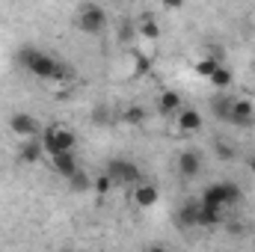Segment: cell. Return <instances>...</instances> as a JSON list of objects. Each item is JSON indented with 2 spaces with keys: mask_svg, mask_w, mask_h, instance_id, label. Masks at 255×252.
Masks as SVG:
<instances>
[{
  "mask_svg": "<svg viewBox=\"0 0 255 252\" xmlns=\"http://www.w3.org/2000/svg\"><path fill=\"white\" fill-rule=\"evenodd\" d=\"M18 65H21L24 71H30V74L42 77V80H57V83L71 80V68L65 63H60L57 57L39 51V48H24V51L18 54Z\"/></svg>",
  "mask_w": 255,
  "mask_h": 252,
  "instance_id": "1",
  "label": "cell"
},
{
  "mask_svg": "<svg viewBox=\"0 0 255 252\" xmlns=\"http://www.w3.org/2000/svg\"><path fill=\"white\" fill-rule=\"evenodd\" d=\"M74 133L68 127H48L42 130V145H45V154H60V151H74Z\"/></svg>",
  "mask_w": 255,
  "mask_h": 252,
  "instance_id": "2",
  "label": "cell"
},
{
  "mask_svg": "<svg viewBox=\"0 0 255 252\" xmlns=\"http://www.w3.org/2000/svg\"><path fill=\"white\" fill-rule=\"evenodd\" d=\"M77 27H80L83 33H89V36L101 33V30L107 27V15H104V9H101L98 3H83V6L77 9Z\"/></svg>",
  "mask_w": 255,
  "mask_h": 252,
  "instance_id": "3",
  "label": "cell"
},
{
  "mask_svg": "<svg viewBox=\"0 0 255 252\" xmlns=\"http://www.w3.org/2000/svg\"><path fill=\"white\" fill-rule=\"evenodd\" d=\"M107 175L113 178V184H136L139 181V169H136V163H130L125 157H113L110 163H107Z\"/></svg>",
  "mask_w": 255,
  "mask_h": 252,
  "instance_id": "4",
  "label": "cell"
},
{
  "mask_svg": "<svg viewBox=\"0 0 255 252\" xmlns=\"http://www.w3.org/2000/svg\"><path fill=\"white\" fill-rule=\"evenodd\" d=\"M9 127H12V133H18V136H24V139H30V136H39V133H42L39 119H36V116H30V113H12V116H9Z\"/></svg>",
  "mask_w": 255,
  "mask_h": 252,
  "instance_id": "5",
  "label": "cell"
},
{
  "mask_svg": "<svg viewBox=\"0 0 255 252\" xmlns=\"http://www.w3.org/2000/svg\"><path fill=\"white\" fill-rule=\"evenodd\" d=\"M253 116H255V104L250 98H241V101H232V110H229V122L232 125H253Z\"/></svg>",
  "mask_w": 255,
  "mask_h": 252,
  "instance_id": "6",
  "label": "cell"
},
{
  "mask_svg": "<svg viewBox=\"0 0 255 252\" xmlns=\"http://www.w3.org/2000/svg\"><path fill=\"white\" fill-rule=\"evenodd\" d=\"M157 199H160V190L154 187L151 181H136V187H133V202L139 205V208H151V205H157Z\"/></svg>",
  "mask_w": 255,
  "mask_h": 252,
  "instance_id": "7",
  "label": "cell"
},
{
  "mask_svg": "<svg viewBox=\"0 0 255 252\" xmlns=\"http://www.w3.org/2000/svg\"><path fill=\"white\" fill-rule=\"evenodd\" d=\"M178 172H181L184 178H196V175L202 172V154H199V151H184V154L178 157Z\"/></svg>",
  "mask_w": 255,
  "mask_h": 252,
  "instance_id": "8",
  "label": "cell"
},
{
  "mask_svg": "<svg viewBox=\"0 0 255 252\" xmlns=\"http://www.w3.org/2000/svg\"><path fill=\"white\" fill-rule=\"evenodd\" d=\"M202 127V113L193 110V107H181L178 110V130L181 133H196Z\"/></svg>",
  "mask_w": 255,
  "mask_h": 252,
  "instance_id": "9",
  "label": "cell"
},
{
  "mask_svg": "<svg viewBox=\"0 0 255 252\" xmlns=\"http://www.w3.org/2000/svg\"><path fill=\"white\" fill-rule=\"evenodd\" d=\"M51 163H54V169L65 175V178H71L74 172H77V157H74V151H60V154H51Z\"/></svg>",
  "mask_w": 255,
  "mask_h": 252,
  "instance_id": "10",
  "label": "cell"
},
{
  "mask_svg": "<svg viewBox=\"0 0 255 252\" xmlns=\"http://www.w3.org/2000/svg\"><path fill=\"white\" fill-rule=\"evenodd\" d=\"M199 211H202V202H199V199H187V202L181 205V211H178V223H181L184 229H193V226L199 223Z\"/></svg>",
  "mask_w": 255,
  "mask_h": 252,
  "instance_id": "11",
  "label": "cell"
},
{
  "mask_svg": "<svg viewBox=\"0 0 255 252\" xmlns=\"http://www.w3.org/2000/svg\"><path fill=\"white\" fill-rule=\"evenodd\" d=\"M199 202H202L205 208H220V211H226V196H223V184H211V187H205V193L199 196Z\"/></svg>",
  "mask_w": 255,
  "mask_h": 252,
  "instance_id": "12",
  "label": "cell"
},
{
  "mask_svg": "<svg viewBox=\"0 0 255 252\" xmlns=\"http://www.w3.org/2000/svg\"><path fill=\"white\" fill-rule=\"evenodd\" d=\"M157 110H160L163 116H172L175 110H181V95H178L175 89H166V92L160 95V101H157Z\"/></svg>",
  "mask_w": 255,
  "mask_h": 252,
  "instance_id": "13",
  "label": "cell"
},
{
  "mask_svg": "<svg viewBox=\"0 0 255 252\" xmlns=\"http://www.w3.org/2000/svg\"><path fill=\"white\" fill-rule=\"evenodd\" d=\"M42 154H45V145H42V139H36V136H30V139L21 145V160H24V163H36Z\"/></svg>",
  "mask_w": 255,
  "mask_h": 252,
  "instance_id": "14",
  "label": "cell"
},
{
  "mask_svg": "<svg viewBox=\"0 0 255 252\" xmlns=\"http://www.w3.org/2000/svg\"><path fill=\"white\" fill-rule=\"evenodd\" d=\"M199 229H214V226H223V211L220 208H205L202 205V211H199V223H196Z\"/></svg>",
  "mask_w": 255,
  "mask_h": 252,
  "instance_id": "15",
  "label": "cell"
},
{
  "mask_svg": "<svg viewBox=\"0 0 255 252\" xmlns=\"http://www.w3.org/2000/svg\"><path fill=\"white\" fill-rule=\"evenodd\" d=\"M139 33H142V39H160V24L151 18V12H145L142 18H139Z\"/></svg>",
  "mask_w": 255,
  "mask_h": 252,
  "instance_id": "16",
  "label": "cell"
},
{
  "mask_svg": "<svg viewBox=\"0 0 255 252\" xmlns=\"http://www.w3.org/2000/svg\"><path fill=\"white\" fill-rule=\"evenodd\" d=\"M208 80H211V86H217V89H229V86H232V71L220 63L217 68H214V74H211Z\"/></svg>",
  "mask_w": 255,
  "mask_h": 252,
  "instance_id": "17",
  "label": "cell"
},
{
  "mask_svg": "<svg viewBox=\"0 0 255 252\" xmlns=\"http://www.w3.org/2000/svg\"><path fill=\"white\" fill-rule=\"evenodd\" d=\"M223 196H226V208H232V205H238L244 199V193L235 181H223Z\"/></svg>",
  "mask_w": 255,
  "mask_h": 252,
  "instance_id": "18",
  "label": "cell"
},
{
  "mask_svg": "<svg viewBox=\"0 0 255 252\" xmlns=\"http://www.w3.org/2000/svg\"><path fill=\"white\" fill-rule=\"evenodd\" d=\"M68 181H71V190H74V193H86V190H92V178H89L83 169H77Z\"/></svg>",
  "mask_w": 255,
  "mask_h": 252,
  "instance_id": "19",
  "label": "cell"
},
{
  "mask_svg": "<svg viewBox=\"0 0 255 252\" xmlns=\"http://www.w3.org/2000/svg\"><path fill=\"white\" fill-rule=\"evenodd\" d=\"M113 187H116V184H113V178H110L107 172H101L98 178H92V190H95L98 196H107V193H110Z\"/></svg>",
  "mask_w": 255,
  "mask_h": 252,
  "instance_id": "20",
  "label": "cell"
},
{
  "mask_svg": "<svg viewBox=\"0 0 255 252\" xmlns=\"http://www.w3.org/2000/svg\"><path fill=\"white\" fill-rule=\"evenodd\" d=\"M217 65H220V60H217V57H205V60H199V63H196V74H202V77H211Z\"/></svg>",
  "mask_w": 255,
  "mask_h": 252,
  "instance_id": "21",
  "label": "cell"
},
{
  "mask_svg": "<svg viewBox=\"0 0 255 252\" xmlns=\"http://www.w3.org/2000/svg\"><path fill=\"white\" fill-rule=\"evenodd\" d=\"M122 119H125L128 125H139V122L145 119V110H142L139 104H133V107H128L125 113H122Z\"/></svg>",
  "mask_w": 255,
  "mask_h": 252,
  "instance_id": "22",
  "label": "cell"
},
{
  "mask_svg": "<svg viewBox=\"0 0 255 252\" xmlns=\"http://www.w3.org/2000/svg\"><path fill=\"white\" fill-rule=\"evenodd\" d=\"M214 151L220 154V160H235V148H232L229 142H223V139L214 142Z\"/></svg>",
  "mask_w": 255,
  "mask_h": 252,
  "instance_id": "23",
  "label": "cell"
},
{
  "mask_svg": "<svg viewBox=\"0 0 255 252\" xmlns=\"http://www.w3.org/2000/svg\"><path fill=\"white\" fill-rule=\"evenodd\" d=\"M214 107H217V116H220V119H229V110H232V101H217Z\"/></svg>",
  "mask_w": 255,
  "mask_h": 252,
  "instance_id": "24",
  "label": "cell"
},
{
  "mask_svg": "<svg viewBox=\"0 0 255 252\" xmlns=\"http://www.w3.org/2000/svg\"><path fill=\"white\" fill-rule=\"evenodd\" d=\"M163 3V9H169V12H178L181 6H184V0H160Z\"/></svg>",
  "mask_w": 255,
  "mask_h": 252,
  "instance_id": "25",
  "label": "cell"
},
{
  "mask_svg": "<svg viewBox=\"0 0 255 252\" xmlns=\"http://www.w3.org/2000/svg\"><path fill=\"white\" fill-rule=\"evenodd\" d=\"M229 232H232V235H241V232H244V226H241V223H232V226H229Z\"/></svg>",
  "mask_w": 255,
  "mask_h": 252,
  "instance_id": "26",
  "label": "cell"
},
{
  "mask_svg": "<svg viewBox=\"0 0 255 252\" xmlns=\"http://www.w3.org/2000/svg\"><path fill=\"white\" fill-rule=\"evenodd\" d=\"M247 163H250V169H253V172H255V154H253V157H250V160H247Z\"/></svg>",
  "mask_w": 255,
  "mask_h": 252,
  "instance_id": "27",
  "label": "cell"
}]
</instances>
